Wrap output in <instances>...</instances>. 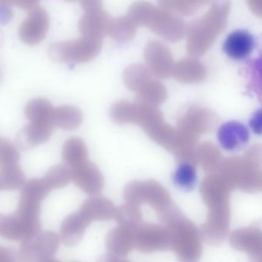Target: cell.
<instances>
[{
  "mask_svg": "<svg viewBox=\"0 0 262 262\" xmlns=\"http://www.w3.org/2000/svg\"><path fill=\"white\" fill-rule=\"evenodd\" d=\"M0 6H10L12 5V0H0Z\"/></svg>",
  "mask_w": 262,
  "mask_h": 262,
  "instance_id": "cell-32",
  "label": "cell"
},
{
  "mask_svg": "<svg viewBox=\"0 0 262 262\" xmlns=\"http://www.w3.org/2000/svg\"><path fill=\"white\" fill-rule=\"evenodd\" d=\"M249 125L254 134L262 136V107L257 110L251 117Z\"/></svg>",
  "mask_w": 262,
  "mask_h": 262,
  "instance_id": "cell-28",
  "label": "cell"
},
{
  "mask_svg": "<svg viewBox=\"0 0 262 262\" xmlns=\"http://www.w3.org/2000/svg\"><path fill=\"white\" fill-rule=\"evenodd\" d=\"M87 146L81 139L72 137L64 142L62 148V159L68 167L72 168L88 160Z\"/></svg>",
  "mask_w": 262,
  "mask_h": 262,
  "instance_id": "cell-19",
  "label": "cell"
},
{
  "mask_svg": "<svg viewBox=\"0 0 262 262\" xmlns=\"http://www.w3.org/2000/svg\"><path fill=\"white\" fill-rule=\"evenodd\" d=\"M20 154L15 146L8 140L0 143V168L19 165Z\"/></svg>",
  "mask_w": 262,
  "mask_h": 262,
  "instance_id": "cell-26",
  "label": "cell"
},
{
  "mask_svg": "<svg viewBox=\"0 0 262 262\" xmlns=\"http://www.w3.org/2000/svg\"><path fill=\"white\" fill-rule=\"evenodd\" d=\"M50 189L44 179H32L23 185V198L37 202L44 198Z\"/></svg>",
  "mask_w": 262,
  "mask_h": 262,
  "instance_id": "cell-25",
  "label": "cell"
},
{
  "mask_svg": "<svg viewBox=\"0 0 262 262\" xmlns=\"http://www.w3.org/2000/svg\"><path fill=\"white\" fill-rule=\"evenodd\" d=\"M82 121L81 111L73 106H61L54 110L53 122L58 128L74 130L80 127Z\"/></svg>",
  "mask_w": 262,
  "mask_h": 262,
  "instance_id": "cell-16",
  "label": "cell"
},
{
  "mask_svg": "<svg viewBox=\"0 0 262 262\" xmlns=\"http://www.w3.org/2000/svg\"><path fill=\"white\" fill-rule=\"evenodd\" d=\"M13 14L10 6H0V25H6L12 19Z\"/></svg>",
  "mask_w": 262,
  "mask_h": 262,
  "instance_id": "cell-31",
  "label": "cell"
},
{
  "mask_svg": "<svg viewBox=\"0 0 262 262\" xmlns=\"http://www.w3.org/2000/svg\"><path fill=\"white\" fill-rule=\"evenodd\" d=\"M25 183L24 172L19 165L0 168V189H19Z\"/></svg>",
  "mask_w": 262,
  "mask_h": 262,
  "instance_id": "cell-22",
  "label": "cell"
},
{
  "mask_svg": "<svg viewBox=\"0 0 262 262\" xmlns=\"http://www.w3.org/2000/svg\"><path fill=\"white\" fill-rule=\"evenodd\" d=\"M40 0H12V6H18L23 10H32L38 7Z\"/></svg>",
  "mask_w": 262,
  "mask_h": 262,
  "instance_id": "cell-30",
  "label": "cell"
},
{
  "mask_svg": "<svg viewBox=\"0 0 262 262\" xmlns=\"http://www.w3.org/2000/svg\"><path fill=\"white\" fill-rule=\"evenodd\" d=\"M124 195L131 204L148 203L160 212L172 204L168 191L155 180L130 182L126 186Z\"/></svg>",
  "mask_w": 262,
  "mask_h": 262,
  "instance_id": "cell-5",
  "label": "cell"
},
{
  "mask_svg": "<svg viewBox=\"0 0 262 262\" xmlns=\"http://www.w3.org/2000/svg\"><path fill=\"white\" fill-rule=\"evenodd\" d=\"M81 212L87 218L106 219L115 213V206L107 199L94 197L84 202Z\"/></svg>",
  "mask_w": 262,
  "mask_h": 262,
  "instance_id": "cell-21",
  "label": "cell"
},
{
  "mask_svg": "<svg viewBox=\"0 0 262 262\" xmlns=\"http://www.w3.org/2000/svg\"><path fill=\"white\" fill-rule=\"evenodd\" d=\"M64 1H66V2H75V1H76V0H64Z\"/></svg>",
  "mask_w": 262,
  "mask_h": 262,
  "instance_id": "cell-33",
  "label": "cell"
},
{
  "mask_svg": "<svg viewBox=\"0 0 262 262\" xmlns=\"http://www.w3.org/2000/svg\"><path fill=\"white\" fill-rule=\"evenodd\" d=\"M173 181L178 187L191 190L196 184L197 172L194 163L183 162L180 163L174 173Z\"/></svg>",
  "mask_w": 262,
  "mask_h": 262,
  "instance_id": "cell-23",
  "label": "cell"
},
{
  "mask_svg": "<svg viewBox=\"0 0 262 262\" xmlns=\"http://www.w3.org/2000/svg\"><path fill=\"white\" fill-rule=\"evenodd\" d=\"M137 28L128 16L116 17L111 19L107 35L117 42H128L135 37Z\"/></svg>",
  "mask_w": 262,
  "mask_h": 262,
  "instance_id": "cell-18",
  "label": "cell"
},
{
  "mask_svg": "<svg viewBox=\"0 0 262 262\" xmlns=\"http://www.w3.org/2000/svg\"><path fill=\"white\" fill-rule=\"evenodd\" d=\"M123 78L126 87L136 93L149 81L154 79L152 72L146 66L141 64L128 66L124 70Z\"/></svg>",
  "mask_w": 262,
  "mask_h": 262,
  "instance_id": "cell-20",
  "label": "cell"
},
{
  "mask_svg": "<svg viewBox=\"0 0 262 262\" xmlns=\"http://www.w3.org/2000/svg\"><path fill=\"white\" fill-rule=\"evenodd\" d=\"M43 179L51 189H60L72 181V175L69 167L66 165L59 164L50 168Z\"/></svg>",
  "mask_w": 262,
  "mask_h": 262,
  "instance_id": "cell-24",
  "label": "cell"
},
{
  "mask_svg": "<svg viewBox=\"0 0 262 262\" xmlns=\"http://www.w3.org/2000/svg\"><path fill=\"white\" fill-rule=\"evenodd\" d=\"M69 169L72 181L83 192L89 195H97L101 192L104 180L96 165L88 160Z\"/></svg>",
  "mask_w": 262,
  "mask_h": 262,
  "instance_id": "cell-8",
  "label": "cell"
},
{
  "mask_svg": "<svg viewBox=\"0 0 262 262\" xmlns=\"http://www.w3.org/2000/svg\"><path fill=\"white\" fill-rule=\"evenodd\" d=\"M80 5L84 12L103 9V0H80Z\"/></svg>",
  "mask_w": 262,
  "mask_h": 262,
  "instance_id": "cell-29",
  "label": "cell"
},
{
  "mask_svg": "<svg viewBox=\"0 0 262 262\" xmlns=\"http://www.w3.org/2000/svg\"><path fill=\"white\" fill-rule=\"evenodd\" d=\"M140 26L148 28L156 35L171 43L183 39L186 32V25L183 18L173 12L156 7L150 3L145 9Z\"/></svg>",
  "mask_w": 262,
  "mask_h": 262,
  "instance_id": "cell-2",
  "label": "cell"
},
{
  "mask_svg": "<svg viewBox=\"0 0 262 262\" xmlns=\"http://www.w3.org/2000/svg\"><path fill=\"white\" fill-rule=\"evenodd\" d=\"M256 47L255 36L246 29L230 32L223 45L224 53L231 59L244 61L249 58Z\"/></svg>",
  "mask_w": 262,
  "mask_h": 262,
  "instance_id": "cell-9",
  "label": "cell"
},
{
  "mask_svg": "<svg viewBox=\"0 0 262 262\" xmlns=\"http://www.w3.org/2000/svg\"><path fill=\"white\" fill-rule=\"evenodd\" d=\"M54 108L49 100L35 98L26 104L25 115L31 124H54Z\"/></svg>",
  "mask_w": 262,
  "mask_h": 262,
  "instance_id": "cell-14",
  "label": "cell"
},
{
  "mask_svg": "<svg viewBox=\"0 0 262 262\" xmlns=\"http://www.w3.org/2000/svg\"><path fill=\"white\" fill-rule=\"evenodd\" d=\"M1 80H2V75H1V73H0V82H1Z\"/></svg>",
  "mask_w": 262,
  "mask_h": 262,
  "instance_id": "cell-34",
  "label": "cell"
},
{
  "mask_svg": "<svg viewBox=\"0 0 262 262\" xmlns=\"http://www.w3.org/2000/svg\"><path fill=\"white\" fill-rule=\"evenodd\" d=\"M55 126L53 124H29L18 133L17 144L20 149H28L42 144L49 140Z\"/></svg>",
  "mask_w": 262,
  "mask_h": 262,
  "instance_id": "cell-12",
  "label": "cell"
},
{
  "mask_svg": "<svg viewBox=\"0 0 262 262\" xmlns=\"http://www.w3.org/2000/svg\"><path fill=\"white\" fill-rule=\"evenodd\" d=\"M110 117L118 124H135L146 130L163 120L161 111L157 107L140 103L121 101L111 107Z\"/></svg>",
  "mask_w": 262,
  "mask_h": 262,
  "instance_id": "cell-4",
  "label": "cell"
},
{
  "mask_svg": "<svg viewBox=\"0 0 262 262\" xmlns=\"http://www.w3.org/2000/svg\"><path fill=\"white\" fill-rule=\"evenodd\" d=\"M157 144L172 154L177 160L194 163V136L174 128L164 121L157 123L144 131Z\"/></svg>",
  "mask_w": 262,
  "mask_h": 262,
  "instance_id": "cell-1",
  "label": "cell"
},
{
  "mask_svg": "<svg viewBox=\"0 0 262 262\" xmlns=\"http://www.w3.org/2000/svg\"><path fill=\"white\" fill-rule=\"evenodd\" d=\"M203 75V69L198 61L191 58H185L174 64L172 77L180 83H193L199 81Z\"/></svg>",
  "mask_w": 262,
  "mask_h": 262,
  "instance_id": "cell-17",
  "label": "cell"
},
{
  "mask_svg": "<svg viewBox=\"0 0 262 262\" xmlns=\"http://www.w3.org/2000/svg\"><path fill=\"white\" fill-rule=\"evenodd\" d=\"M102 39L81 37L79 39L51 45L49 56L55 62L81 64L96 58L101 51Z\"/></svg>",
  "mask_w": 262,
  "mask_h": 262,
  "instance_id": "cell-3",
  "label": "cell"
},
{
  "mask_svg": "<svg viewBox=\"0 0 262 262\" xmlns=\"http://www.w3.org/2000/svg\"><path fill=\"white\" fill-rule=\"evenodd\" d=\"M243 77L247 93L262 104V53L247 61Z\"/></svg>",
  "mask_w": 262,
  "mask_h": 262,
  "instance_id": "cell-13",
  "label": "cell"
},
{
  "mask_svg": "<svg viewBox=\"0 0 262 262\" xmlns=\"http://www.w3.org/2000/svg\"><path fill=\"white\" fill-rule=\"evenodd\" d=\"M162 9L177 15H189L193 12L194 7L188 0H157Z\"/></svg>",
  "mask_w": 262,
  "mask_h": 262,
  "instance_id": "cell-27",
  "label": "cell"
},
{
  "mask_svg": "<svg viewBox=\"0 0 262 262\" xmlns=\"http://www.w3.org/2000/svg\"><path fill=\"white\" fill-rule=\"evenodd\" d=\"M219 143L228 152L243 149L250 140L249 128L243 123L230 121L222 124L217 132Z\"/></svg>",
  "mask_w": 262,
  "mask_h": 262,
  "instance_id": "cell-10",
  "label": "cell"
},
{
  "mask_svg": "<svg viewBox=\"0 0 262 262\" xmlns=\"http://www.w3.org/2000/svg\"><path fill=\"white\" fill-rule=\"evenodd\" d=\"M145 61L146 67L152 75L159 79H167L172 76L174 62L172 52L165 43L152 40L144 48Z\"/></svg>",
  "mask_w": 262,
  "mask_h": 262,
  "instance_id": "cell-6",
  "label": "cell"
},
{
  "mask_svg": "<svg viewBox=\"0 0 262 262\" xmlns=\"http://www.w3.org/2000/svg\"><path fill=\"white\" fill-rule=\"evenodd\" d=\"M49 28L47 12L38 6L31 10L27 18L21 23L18 29V35L25 44L36 46L46 38Z\"/></svg>",
  "mask_w": 262,
  "mask_h": 262,
  "instance_id": "cell-7",
  "label": "cell"
},
{
  "mask_svg": "<svg viewBox=\"0 0 262 262\" xmlns=\"http://www.w3.org/2000/svg\"><path fill=\"white\" fill-rule=\"evenodd\" d=\"M111 19L112 18L103 9L84 12L78 23L81 37L102 39L107 35Z\"/></svg>",
  "mask_w": 262,
  "mask_h": 262,
  "instance_id": "cell-11",
  "label": "cell"
},
{
  "mask_svg": "<svg viewBox=\"0 0 262 262\" xmlns=\"http://www.w3.org/2000/svg\"><path fill=\"white\" fill-rule=\"evenodd\" d=\"M166 87L158 80L152 79L142 87L136 95L137 103L158 107L167 99Z\"/></svg>",
  "mask_w": 262,
  "mask_h": 262,
  "instance_id": "cell-15",
  "label": "cell"
}]
</instances>
